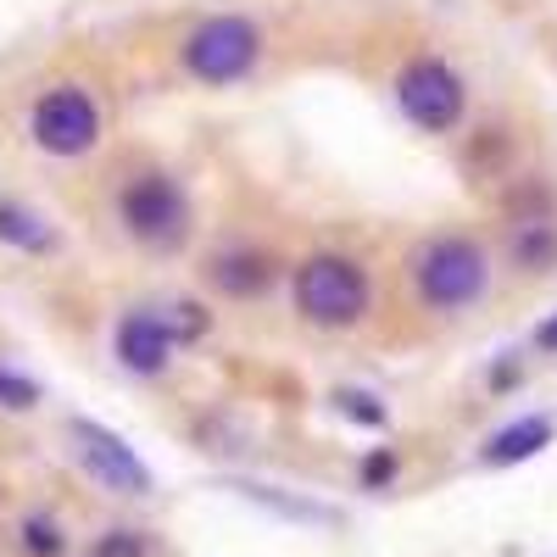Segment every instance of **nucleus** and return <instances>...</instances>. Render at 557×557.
Returning a JSON list of instances; mask_svg holds the SVG:
<instances>
[{"label":"nucleus","instance_id":"nucleus-1","mask_svg":"<svg viewBox=\"0 0 557 557\" xmlns=\"http://www.w3.org/2000/svg\"><path fill=\"white\" fill-rule=\"evenodd\" d=\"M290 301H296L301 323H312V330H351L374 307V278H368V268L357 257L318 251L296 268Z\"/></svg>","mask_w":557,"mask_h":557},{"label":"nucleus","instance_id":"nucleus-2","mask_svg":"<svg viewBox=\"0 0 557 557\" xmlns=\"http://www.w3.org/2000/svg\"><path fill=\"white\" fill-rule=\"evenodd\" d=\"M491 285V257L469 235H430L412 251V290L430 312H462L474 307Z\"/></svg>","mask_w":557,"mask_h":557},{"label":"nucleus","instance_id":"nucleus-3","mask_svg":"<svg viewBox=\"0 0 557 557\" xmlns=\"http://www.w3.org/2000/svg\"><path fill=\"white\" fill-rule=\"evenodd\" d=\"M117 223L134 246H151V251H173L190 235V196L184 184L162 168H139L117 184Z\"/></svg>","mask_w":557,"mask_h":557},{"label":"nucleus","instance_id":"nucleus-4","mask_svg":"<svg viewBox=\"0 0 557 557\" xmlns=\"http://www.w3.org/2000/svg\"><path fill=\"white\" fill-rule=\"evenodd\" d=\"M178 62L196 84H212V89H228L251 78V67L262 62V28L240 12H218V17H201L178 45Z\"/></svg>","mask_w":557,"mask_h":557},{"label":"nucleus","instance_id":"nucleus-5","mask_svg":"<svg viewBox=\"0 0 557 557\" xmlns=\"http://www.w3.org/2000/svg\"><path fill=\"white\" fill-rule=\"evenodd\" d=\"M107 134V117H101V101L89 96L84 84H51L45 96L28 107V139L34 151L57 157V162H78L101 146Z\"/></svg>","mask_w":557,"mask_h":557},{"label":"nucleus","instance_id":"nucleus-6","mask_svg":"<svg viewBox=\"0 0 557 557\" xmlns=\"http://www.w3.org/2000/svg\"><path fill=\"white\" fill-rule=\"evenodd\" d=\"M396 107L412 128L424 134H451L462 123V112H469V84H462V73L441 57H418L396 73Z\"/></svg>","mask_w":557,"mask_h":557},{"label":"nucleus","instance_id":"nucleus-7","mask_svg":"<svg viewBox=\"0 0 557 557\" xmlns=\"http://www.w3.org/2000/svg\"><path fill=\"white\" fill-rule=\"evenodd\" d=\"M73 451L89 469V480H101L117 496H151V469L134 457V446L123 435H112L107 424H89V418H73Z\"/></svg>","mask_w":557,"mask_h":557},{"label":"nucleus","instance_id":"nucleus-8","mask_svg":"<svg viewBox=\"0 0 557 557\" xmlns=\"http://www.w3.org/2000/svg\"><path fill=\"white\" fill-rule=\"evenodd\" d=\"M207 285L223 296V301H257V296H268L273 290V273H278V262L262 251V246H218L212 257H207Z\"/></svg>","mask_w":557,"mask_h":557},{"label":"nucleus","instance_id":"nucleus-9","mask_svg":"<svg viewBox=\"0 0 557 557\" xmlns=\"http://www.w3.org/2000/svg\"><path fill=\"white\" fill-rule=\"evenodd\" d=\"M112 346H117V362L128 368V374L157 380L162 368H168V357H173V335H168V323H162V307H134V312H123Z\"/></svg>","mask_w":557,"mask_h":557},{"label":"nucleus","instance_id":"nucleus-10","mask_svg":"<svg viewBox=\"0 0 557 557\" xmlns=\"http://www.w3.org/2000/svg\"><path fill=\"white\" fill-rule=\"evenodd\" d=\"M552 435H557V424H552L546 412L513 418V424H502V430L485 441L480 462H485V469H513V462H530L535 451H546V446H552Z\"/></svg>","mask_w":557,"mask_h":557},{"label":"nucleus","instance_id":"nucleus-11","mask_svg":"<svg viewBox=\"0 0 557 557\" xmlns=\"http://www.w3.org/2000/svg\"><path fill=\"white\" fill-rule=\"evenodd\" d=\"M507 257H513V268H524V273H552L557 268V223H552V212L513 218Z\"/></svg>","mask_w":557,"mask_h":557},{"label":"nucleus","instance_id":"nucleus-12","mask_svg":"<svg viewBox=\"0 0 557 557\" xmlns=\"http://www.w3.org/2000/svg\"><path fill=\"white\" fill-rule=\"evenodd\" d=\"M0 246L28 251V257H45V251H57V228L45 223L34 207H23V201H7V196H0Z\"/></svg>","mask_w":557,"mask_h":557},{"label":"nucleus","instance_id":"nucleus-13","mask_svg":"<svg viewBox=\"0 0 557 557\" xmlns=\"http://www.w3.org/2000/svg\"><path fill=\"white\" fill-rule=\"evenodd\" d=\"M162 323H168L173 346H190V341L207 335V307H196V301H173V307H162Z\"/></svg>","mask_w":557,"mask_h":557},{"label":"nucleus","instance_id":"nucleus-14","mask_svg":"<svg viewBox=\"0 0 557 557\" xmlns=\"http://www.w3.org/2000/svg\"><path fill=\"white\" fill-rule=\"evenodd\" d=\"M0 407H12V412L39 407V385H34L28 374H12V368H0Z\"/></svg>","mask_w":557,"mask_h":557},{"label":"nucleus","instance_id":"nucleus-15","mask_svg":"<svg viewBox=\"0 0 557 557\" xmlns=\"http://www.w3.org/2000/svg\"><path fill=\"white\" fill-rule=\"evenodd\" d=\"M23 546L39 552V557H62V535H57L51 519H28V524H23Z\"/></svg>","mask_w":557,"mask_h":557},{"label":"nucleus","instance_id":"nucleus-16","mask_svg":"<svg viewBox=\"0 0 557 557\" xmlns=\"http://www.w3.org/2000/svg\"><path fill=\"white\" fill-rule=\"evenodd\" d=\"M396 469H401V457H396V451H368V462H362V485H368V491H385V485L396 480Z\"/></svg>","mask_w":557,"mask_h":557},{"label":"nucleus","instance_id":"nucleus-17","mask_svg":"<svg viewBox=\"0 0 557 557\" xmlns=\"http://www.w3.org/2000/svg\"><path fill=\"white\" fill-rule=\"evenodd\" d=\"M335 401H341V412H346V418H357V424H374V430L385 424V407H374V396H362V391H341Z\"/></svg>","mask_w":557,"mask_h":557},{"label":"nucleus","instance_id":"nucleus-18","mask_svg":"<svg viewBox=\"0 0 557 557\" xmlns=\"http://www.w3.org/2000/svg\"><path fill=\"white\" fill-rule=\"evenodd\" d=\"M96 557H139V541L128 535V530H112L107 541H101V552Z\"/></svg>","mask_w":557,"mask_h":557},{"label":"nucleus","instance_id":"nucleus-19","mask_svg":"<svg viewBox=\"0 0 557 557\" xmlns=\"http://www.w3.org/2000/svg\"><path fill=\"white\" fill-rule=\"evenodd\" d=\"M535 351H546V357H557V312L541 323V330H535Z\"/></svg>","mask_w":557,"mask_h":557}]
</instances>
